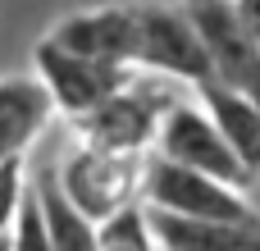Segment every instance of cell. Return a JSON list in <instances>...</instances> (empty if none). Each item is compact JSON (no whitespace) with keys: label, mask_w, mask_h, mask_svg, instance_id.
Instances as JSON below:
<instances>
[{"label":"cell","mask_w":260,"mask_h":251,"mask_svg":"<svg viewBox=\"0 0 260 251\" xmlns=\"http://www.w3.org/2000/svg\"><path fill=\"white\" fill-rule=\"evenodd\" d=\"M142 206L155 210H174V215H192V219H233V224H260V210L247 206L238 183H224L215 174L174 165L165 155H146L142 160Z\"/></svg>","instance_id":"cell-1"},{"label":"cell","mask_w":260,"mask_h":251,"mask_svg":"<svg viewBox=\"0 0 260 251\" xmlns=\"http://www.w3.org/2000/svg\"><path fill=\"white\" fill-rule=\"evenodd\" d=\"M174 96L151 87V82H137L128 78L119 91H110L101 105H91L87 114L73 119V137L87 142V146H101V151H119V155H146L151 137H155V123L165 114Z\"/></svg>","instance_id":"cell-2"},{"label":"cell","mask_w":260,"mask_h":251,"mask_svg":"<svg viewBox=\"0 0 260 251\" xmlns=\"http://www.w3.org/2000/svg\"><path fill=\"white\" fill-rule=\"evenodd\" d=\"M133 64L192 87L210 78L206 46L183 5H133Z\"/></svg>","instance_id":"cell-3"},{"label":"cell","mask_w":260,"mask_h":251,"mask_svg":"<svg viewBox=\"0 0 260 251\" xmlns=\"http://www.w3.org/2000/svg\"><path fill=\"white\" fill-rule=\"evenodd\" d=\"M142 160L146 155H119L78 142V151L55 169L64 197L87 215V219H110L128 201H142Z\"/></svg>","instance_id":"cell-4"},{"label":"cell","mask_w":260,"mask_h":251,"mask_svg":"<svg viewBox=\"0 0 260 251\" xmlns=\"http://www.w3.org/2000/svg\"><path fill=\"white\" fill-rule=\"evenodd\" d=\"M183 14L192 18L206 46L210 78L247 96H260V37L238 18L233 0H183Z\"/></svg>","instance_id":"cell-5"},{"label":"cell","mask_w":260,"mask_h":251,"mask_svg":"<svg viewBox=\"0 0 260 251\" xmlns=\"http://www.w3.org/2000/svg\"><path fill=\"white\" fill-rule=\"evenodd\" d=\"M151 151L165 155V160H174V165H187V169L215 174V178H224V183H238V187L251 183V174H247L242 160L229 151V142L219 137V128H215V119L201 110V101H197V105L169 101L165 114H160V123H155Z\"/></svg>","instance_id":"cell-6"},{"label":"cell","mask_w":260,"mask_h":251,"mask_svg":"<svg viewBox=\"0 0 260 251\" xmlns=\"http://www.w3.org/2000/svg\"><path fill=\"white\" fill-rule=\"evenodd\" d=\"M32 64H37V78L46 82L55 110L69 114V119L87 114L91 105H101L110 91H119V87L133 78L128 64H110V59L78 55V50L59 46L55 37H41V41L32 46Z\"/></svg>","instance_id":"cell-7"},{"label":"cell","mask_w":260,"mask_h":251,"mask_svg":"<svg viewBox=\"0 0 260 251\" xmlns=\"http://www.w3.org/2000/svg\"><path fill=\"white\" fill-rule=\"evenodd\" d=\"M50 37L78 55L128 64L133 69V5H105V9H82L69 14L50 27Z\"/></svg>","instance_id":"cell-8"},{"label":"cell","mask_w":260,"mask_h":251,"mask_svg":"<svg viewBox=\"0 0 260 251\" xmlns=\"http://www.w3.org/2000/svg\"><path fill=\"white\" fill-rule=\"evenodd\" d=\"M146 224L160 251H260V224L233 219H192L146 206Z\"/></svg>","instance_id":"cell-9"},{"label":"cell","mask_w":260,"mask_h":251,"mask_svg":"<svg viewBox=\"0 0 260 251\" xmlns=\"http://www.w3.org/2000/svg\"><path fill=\"white\" fill-rule=\"evenodd\" d=\"M50 119H55V101L41 78H27V73L0 78V160L23 155L46 133Z\"/></svg>","instance_id":"cell-10"},{"label":"cell","mask_w":260,"mask_h":251,"mask_svg":"<svg viewBox=\"0 0 260 251\" xmlns=\"http://www.w3.org/2000/svg\"><path fill=\"white\" fill-rule=\"evenodd\" d=\"M197 96H201V110L215 119L219 137L229 142V151L256 178L260 174V96H247L238 87H224L215 78L197 82Z\"/></svg>","instance_id":"cell-11"},{"label":"cell","mask_w":260,"mask_h":251,"mask_svg":"<svg viewBox=\"0 0 260 251\" xmlns=\"http://www.w3.org/2000/svg\"><path fill=\"white\" fill-rule=\"evenodd\" d=\"M32 192H37V206H41V219H46L50 251H96V219H87L64 197L55 169H41L32 178Z\"/></svg>","instance_id":"cell-12"},{"label":"cell","mask_w":260,"mask_h":251,"mask_svg":"<svg viewBox=\"0 0 260 251\" xmlns=\"http://www.w3.org/2000/svg\"><path fill=\"white\" fill-rule=\"evenodd\" d=\"M96 251H160L151 238V224H146V206L128 201L123 210L101 219L96 224Z\"/></svg>","instance_id":"cell-13"},{"label":"cell","mask_w":260,"mask_h":251,"mask_svg":"<svg viewBox=\"0 0 260 251\" xmlns=\"http://www.w3.org/2000/svg\"><path fill=\"white\" fill-rule=\"evenodd\" d=\"M9 251H50L46 219H41V206H37V192H32V187L23 192L18 215H14V224H9Z\"/></svg>","instance_id":"cell-14"},{"label":"cell","mask_w":260,"mask_h":251,"mask_svg":"<svg viewBox=\"0 0 260 251\" xmlns=\"http://www.w3.org/2000/svg\"><path fill=\"white\" fill-rule=\"evenodd\" d=\"M23 192H27V165H23V155L0 160V233H9Z\"/></svg>","instance_id":"cell-15"},{"label":"cell","mask_w":260,"mask_h":251,"mask_svg":"<svg viewBox=\"0 0 260 251\" xmlns=\"http://www.w3.org/2000/svg\"><path fill=\"white\" fill-rule=\"evenodd\" d=\"M233 9H238V18L260 37V0H233Z\"/></svg>","instance_id":"cell-16"},{"label":"cell","mask_w":260,"mask_h":251,"mask_svg":"<svg viewBox=\"0 0 260 251\" xmlns=\"http://www.w3.org/2000/svg\"><path fill=\"white\" fill-rule=\"evenodd\" d=\"M0 251H9V233H0Z\"/></svg>","instance_id":"cell-17"}]
</instances>
